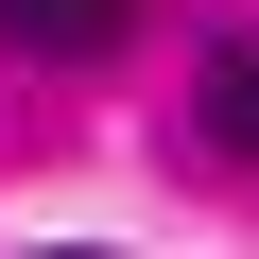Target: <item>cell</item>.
<instances>
[{
	"instance_id": "cell-1",
	"label": "cell",
	"mask_w": 259,
	"mask_h": 259,
	"mask_svg": "<svg viewBox=\"0 0 259 259\" xmlns=\"http://www.w3.org/2000/svg\"><path fill=\"white\" fill-rule=\"evenodd\" d=\"M121 35H139V0H0V52L18 69H104Z\"/></svg>"
},
{
	"instance_id": "cell-2",
	"label": "cell",
	"mask_w": 259,
	"mask_h": 259,
	"mask_svg": "<svg viewBox=\"0 0 259 259\" xmlns=\"http://www.w3.org/2000/svg\"><path fill=\"white\" fill-rule=\"evenodd\" d=\"M190 139L259 173V52H207V87H190Z\"/></svg>"
},
{
	"instance_id": "cell-3",
	"label": "cell",
	"mask_w": 259,
	"mask_h": 259,
	"mask_svg": "<svg viewBox=\"0 0 259 259\" xmlns=\"http://www.w3.org/2000/svg\"><path fill=\"white\" fill-rule=\"evenodd\" d=\"M52 259H104V242H52Z\"/></svg>"
}]
</instances>
